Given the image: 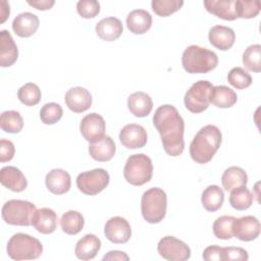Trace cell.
Listing matches in <instances>:
<instances>
[{
  "instance_id": "cell-16",
  "label": "cell",
  "mask_w": 261,
  "mask_h": 261,
  "mask_svg": "<svg viewBox=\"0 0 261 261\" xmlns=\"http://www.w3.org/2000/svg\"><path fill=\"white\" fill-rule=\"evenodd\" d=\"M45 184L51 193L55 195H62L67 193L70 189V175L64 169L55 168L46 174Z\"/></svg>"
},
{
  "instance_id": "cell-26",
  "label": "cell",
  "mask_w": 261,
  "mask_h": 261,
  "mask_svg": "<svg viewBox=\"0 0 261 261\" xmlns=\"http://www.w3.org/2000/svg\"><path fill=\"white\" fill-rule=\"evenodd\" d=\"M126 25L135 35L145 34L152 25V16L147 10L135 9L127 14Z\"/></svg>"
},
{
  "instance_id": "cell-31",
  "label": "cell",
  "mask_w": 261,
  "mask_h": 261,
  "mask_svg": "<svg viewBox=\"0 0 261 261\" xmlns=\"http://www.w3.org/2000/svg\"><path fill=\"white\" fill-rule=\"evenodd\" d=\"M85 219L82 213L75 210H68L62 214L60 218V226L62 230L70 236L77 234L84 227Z\"/></svg>"
},
{
  "instance_id": "cell-7",
  "label": "cell",
  "mask_w": 261,
  "mask_h": 261,
  "mask_svg": "<svg viewBox=\"0 0 261 261\" xmlns=\"http://www.w3.org/2000/svg\"><path fill=\"white\" fill-rule=\"evenodd\" d=\"M37 211L35 204L24 200H9L1 210L3 220L11 225H32L34 215Z\"/></svg>"
},
{
  "instance_id": "cell-8",
  "label": "cell",
  "mask_w": 261,
  "mask_h": 261,
  "mask_svg": "<svg viewBox=\"0 0 261 261\" xmlns=\"http://www.w3.org/2000/svg\"><path fill=\"white\" fill-rule=\"evenodd\" d=\"M213 85L209 81H198L187 91L184 102L186 108L193 113H201L210 104V95Z\"/></svg>"
},
{
  "instance_id": "cell-38",
  "label": "cell",
  "mask_w": 261,
  "mask_h": 261,
  "mask_svg": "<svg viewBox=\"0 0 261 261\" xmlns=\"http://www.w3.org/2000/svg\"><path fill=\"white\" fill-rule=\"evenodd\" d=\"M236 10L238 18H253L260 12L259 0H236Z\"/></svg>"
},
{
  "instance_id": "cell-21",
  "label": "cell",
  "mask_w": 261,
  "mask_h": 261,
  "mask_svg": "<svg viewBox=\"0 0 261 261\" xmlns=\"http://www.w3.org/2000/svg\"><path fill=\"white\" fill-rule=\"evenodd\" d=\"M96 33L98 37L106 42H111L116 39H118L122 32H123V27L121 21L114 17H105L102 18L97 24H96Z\"/></svg>"
},
{
  "instance_id": "cell-10",
  "label": "cell",
  "mask_w": 261,
  "mask_h": 261,
  "mask_svg": "<svg viewBox=\"0 0 261 261\" xmlns=\"http://www.w3.org/2000/svg\"><path fill=\"white\" fill-rule=\"evenodd\" d=\"M157 251L162 258L169 261H186L191 257L190 247L172 236L162 238L158 243Z\"/></svg>"
},
{
  "instance_id": "cell-22",
  "label": "cell",
  "mask_w": 261,
  "mask_h": 261,
  "mask_svg": "<svg viewBox=\"0 0 261 261\" xmlns=\"http://www.w3.org/2000/svg\"><path fill=\"white\" fill-rule=\"evenodd\" d=\"M32 225L41 233H52L57 227V215L54 210L50 208L44 207L37 209Z\"/></svg>"
},
{
  "instance_id": "cell-34",
  "label": "cell",
  "mask_w": 261,
  "mask_h": 261,
  "mask_svg": "<svg viewBox=\"0 0 261 261\" xmlns=\"http://www.w3.org/2000/svg\"><path fill=\"white\" fill-rule=\"evenodd\" d=\"M41 97V90L34 83H27L17 91V98L25 106L37 105L40 102Z\"/></svg>"
},
{
  "instance_id": "cell-28",
  "label": "cell",
  "mask_w": 261,
  "mask_h": 261,
  "mask_svg": "<svg viewBox=\"0 0 261 261\" xmlns=\"http://www.w3.org/2000/svg\"><path fill=\"white\" fill-rule=\"evenodd\" d=\"M248 175L246 171L239 166H230L224 170L221 176V184L225 191H231L236 188L246 186Z\"/></svg>"
},
{
  "instance_id": "cell-41",
  "label": "cell",
  "mask_w": 261,
  "mask_h": 261,
  "mask_svg": "<svg viewBox=\"0 0 261 261\" xmlns=\"http://www.w3.org/2000/svg\"><path fill=\"white\" fill-rule=\"evenodd\" d=\"M76 11L84 18H93L100 12V4L96 0H80Z\"/></svg>"
},
{
  "instance_id": "cell-30",
  "label": "cell",
  "mask_w": 261,
  "mask_h": 261,
  "mask_svg": "<svg viewBox=\"0 0 261 261\" xmlns=\"http://www.w3.org/2000/svg\"><path fill=\"white\" fill-rule=\"evenodd\" d=\"M224 201V193L216 185L208 186L202 193L201 202L203 207L209 212H215L221 208Z\"/></svg>"
},
{
  "instance_id": "cell-17",
  "label": "cell",
  "mask_w": 261,
  "mask_h": 261,
  "mask_svg": "<svg viewBox=\"0 0 261 261\" xmlns=\"http://www.w3.org/2000/svg\"><path fill=\"white\" fill-rule=\"evenodd\" d=\"M209 42L215 48L226 51L232 47L236 40V34L232 29L224 25H214L209 30Z\"/></svg>"
},
{
  "instance_id": "cell-1",
  "label": "cell",
  "mask_w": 261,
  "mask_h": 261,
  "mask_svg": "<svg viewBox=\"0 0 261 261\" xmlns=\"http://www.w3.org/2000/svg\"><path fill=\"white\" fill-rule=\"evenodd\" d=\"M153 123L161 137L164 151L170 156H178L185 149V121L177 109L169 104L161 105L155 111Z\"/></svg>"
},
{
  "instance_id": "cell-43",
  "label": "cell",
  "mask_w": 261,
  "mask_h": 261,
  "mask_svg": "<svg viewBox=\"0 0 261 261\" xmlns=\"http://www.w3.org/2000/svg\"><path fill=\"white\" fill-rule=\"evenodd\" d=\"M15 153V148L14 145L11 141L1 139L0 141V161L6 162L9 161L13 158Z\"/></svg>"
},
{
  "instance_id": "cell-18",
  "label": "cell",
  "mask_w": 261,
  "mask_h": 261,
  "mask_svg": "<svg viewBox=\"0 0 261 261\" xmlns=\"http://www.w3.org/2000/svg\"><path fill=\"white\" fill-rule=\"evenodd\" d=\"M1 184L12 192H22L28 187L23 173L15 166H5L0 170Z\"/></svg>"
},
{
  "instance_id": "cell-13",
  "label": "cell",
  "mask_w": 261,
  "mask_h": 261,
  "mask_svg": "<svg viewBox=\"0 0 261 261\" xmlns=\"http://www.w3.org/2000/svg\"><path fill=\"white\" fill-rule=\"evenodd\" d=\"M104 233L111 243L124 244L132 236V228L125 218L114 216L107 220L104 226Z\"/></svg>"
},
{
  "instance_id": "cell-47",
  "label": "cell",
  "mask_w": 261,
  "mask_h": 261,
  "mask_svg": "<svg viewBox=\"0 0 261 261\" xmlns=\"http://www.w3.org/2000/svg\"><path fill=\"white\" fill-rule=\"evenodd\" d=\"M10 9H9V4L6 1H1V10H0V22L3 23L7 17L9 16Z\"/></svg>"
},
{
  "instance_id": "cell-5",
  "label": "cell",
  "mask_w": 261,
  "mask_h": 261,
  "mask_svg": "<svg viewBox=\"0 0 261 261\" xmlns=\"http://www.w3.org/2000/svg\"><path fill=\"white\" fill-rule=\"evenodd\" d=\"M167 197L160 188H151L144 192L141 200V211L149 223H158L165 217Z\"/></svg>"
},
{
  "instance_id": "cell-9",
  "label": "cell",
  "mask_w": 261,
  "mask_h": 261,
  "mask_svg": "<svg viewBox=\"0 0 261 261\" xmlns=\"http://www.w3.org/2000/svg\"><path fill=\"white\" fill-rule=\"evenodd\" d=\"M109 173L103 168L82 172L76 177V187L85 195L95 196L102 192L109 184Z\"/></svg>"
},
{
  "instance_id": "cell-44",
  "label": "cell",
  "mask_w": 261,
  "mask_h": 261,
  "mask_svg": "<svg viewBox=\"0 0 261 261\" xmlns=\"http://www.w3.org/2000/svg\"><path fill=\"white\" fill-rule=\"evenodd\" d=\"M203 259L206 261H223L222 248L219 246H209L203 252Z\"/></svg>"
},
{
  "instance_id": "cell-45",
  "label": "cell",
  "mask_w": 261,
  "mask_h": 261,
  "mask_svg": "<svg viewBox=\"0 0 261 261\" xmlns=\"http://www.w3.org/2000/svg\"><path fill=\"white\" fill-rule=\"evenodd\" d=\"M28 4L35 7L38 10H48L50 9L54 4V0H28Z\"/></svg>"
},
{
  "instance_id": "cell-4",
  "label": "cell",
  "mask_w": 261,
  "mask_h": 261,
  "mask_svg": "<svg viewBox=\"0 0 261 261\" xmlns=\"http://www.w3.org/2000/svg\"><path fill=\"white\" fill-rule=\"evenodd\" d=\"M6 250L8 256L13 260H33L41 256L43 246L38 239L17 232L9 239Z\"/></svg>"
},
{
  "instance_id": "cell-29",
  "label": "cell",
  "mask_w": 261,
  "mask_h": 261,
  "mask_svg": "<svg viewBox=\"0 0 261 261\" xmlns=\"http://www.w3.org/2000/svg\"><path fill=\"white\" fill-rule=\"evenodd\" d=\"M236 92L226 86L213 87L210 95V103L219 108H229L237 103Z\"/></svg>"
},
{
  "instance_id": "cell-14",
  "label": "cell",
  "mask_w": 261,
  "mask_h": 261,
  "mask_svg": "<svg viewBox=\"0 0 261 261\" xmlns=\"http://www.w3.org/2000/svg\"><path fill=\"white\" fill-rule=\"evenodd\" d=\"M147 139L146 129L137 123L124 125L119 133V141L127 149L143 148L147 144Z\"/></svg>"
},
{
  "instance_id": "cell-19",
  "label": "cell",
  "mask_w": 261,
  "mask_h": 261,
  "mask_svg": "<svg viewBox=\"0 0 261 261\" xmlns=\"http://www.w3.org/2000/svg\"><path fill=\"white\" fill-rule=\"evenodd\" d=\"M39 17L32 12L19 13L12 21L13 32L20 38H29L39 28Z\"/></svg>"
},
{
  "instance_id": "cell-40",
  "label": "cell",
  "mask_w": 261,
  "mask_h": 261,
  "mask_svg": "<svg viewBox=\"0 0 261 261\" xmlns=\"http://www.w3.org/2000/svg\"><path fill=\"white\" fill-rule=\"evenodd\" d=\"M63 110L57 103H46L40 111V118L45 124H54L62 117Z\"/></svg>"
},
{
  "instance_id": "cell-33",
  "label": "cell",
  "mask_w": 261,
  "mask_h": 261,
  "mask_svg": "<svg viewBox=\"0 0 261 261\" xmlns=\"http://www.w3.org/2000/svg\"><path fill=\"white\" fill-rule=\"evenodd\" d=\"M0 125L2 130L10 134H17L23 127V119L19 112L8 110L1 113Z\"/></svg>"
},
{
  "instance_id": "cell-25",
  "label": "cell",
  "mask_w": 261,
  "mask_h": 261,
  "mask_svg": "<svg viewBox=\"0 0 261 261\" xmlns=\"http://www.w3.org/2000/svg\"><path fill=\"white\" fill-rule=\"evenodd\" d=\"M114 141L109 136H104L101 140L91 143L89 146V153L91 157L99 162H106L113 158L115 154Z\"/></svg>"
},
{
  "instance_id": "cell-37",
  "label": "cell",
  "mask_w": 261,
  "mask_h": 261,
  "mask_svg": "<svg viewBox=\"0 0 261 261\" xmlns=\"http://www.w3.org/2000/svg\"><path fill=\"white\" fill-rule=\"evenodd\" d=\"M184 5L182 0H153L151 6L153 11L159 16H169L179 10Z\"/></svg>"
},
{
  "instance_id": "cell-35",
  "label": "cell",
  "mask_w": 261,
  "mask_h": 261,
  "mask_svg": "<svg viewBox=\"0 0 261 261\" xmlns=\"http://www.w3.org/2000/svg\"><path fill=\"white\" fill-rule=\"evenodd\" d=\"M243 63L245 67L254 72L261 71V45L249 46L243 53Z\"/></svg>"
},
{
  "instance_id": "cell-20",
  "label": "cell",
  "mask_w": 261,
  "mask_h": 261,
  "mask_svg": "<svg viewBox=\"0 0 261 261\" xmlns=\"http://www.w3.org/2000/svg\"><path fill=\"white\" fill-rule=\"evenodd\" d=\"M18 57V49L10 33L6 30L0 32V65L11 66Z\"/></svg>"
},
{
  "instance_id": "cell-32",
  "label": "cell",
  "mask_w": 261,
  "mask_h": 261,
  "mask_svg": "<svg viewBox=\"0 0 261 261\" xmlns=\"http://www.w3.org/2000/svg\"><path fill=\"white\" fill-rule=\"evenodd\" d=\"M253 198L254 197L249 189H247L246 186H242L230 191L229 204L237 210H246L251 207Z\"/></svg>"
},
{
  "instance_id": "cell-24",
  "label": "cell",
  "mask_w": 261,
  "mask_h": 261,
  "mask_svg": "<svg viewBox=\"0 0 261 261\" xmlns=\"http://www.w3.org/2000/svg\"><path fill=\"white\" fill-rule=\"evenodd\" d=\"M100 249V239L95 234L88 233L77 241L74 248V254L81 260H91L96 257Z\"/></svg>"
},
{
  "instance_id": "cell-11",
  "label": "cell",
  "mask_w": 261,
  "mask_h": 261,
  "mask_svg": "<svg viewBox=\"0 0 261 261\" xmlns=\"http://www.w3.org/2000/svg\"><path fill=\"white\" fill-rule=\"evenodd\" d=\"M260 222L252 215L234 218L232 222V236L243 242H251L259 237Z\"/></svg>"
},
{
  "instance_id": "cell-12",
  "label": "cell",
  "mask_w": 261,
  "mask_h": 261,
  "mask_svg": "<svg viewBox=\"0 0 261 261\" xmlns=\"http://www.w3.org/2000/svg\"><path fill=\"white\" fill-rule=\"evenodd\" d=\"M80 130L86 141L95 143L105 136V120L98 113L87 114L81 121Z\"/></svg>"
},
{
  "instance_id": "cell-2",
  "label": "cell",
  "mask_w": 261,
  "mask_h": 261,
  "mask_svg": "<svg viewBox=\"0 0 261 261\" xmlns=\"http://www.w3.org/2000/svg\"><path fill=\"white\" fill-rule=\"evenodd\" d=\"M221 139V132L216 125L207 124L203 126L190 144L192 159L199 164L208 163L219 149Z\"/></svg>"
},
{
  "instance_id": "cell-27",
  "label": "cell",
  "mask_w": 261,
  "mask_h": 261,
  "mask_svg": "<svg viewBox=\"0 0 261 261\" xmlns=\"http://www.w3.org/2000/svg\"><path fill=\"white\" fill-rule=\"evenodd\" d=\"M127 107L130 113L135 116L145 117L152 111L153 101L147 93L136 92L128 96Z\"/></svg>"
},
{
  "instance_id": "cell-6",
  "label": "cell",
  "mask_w": 261,
  "mask_h": 261,
  "mask_svg": "<svg viewBox=\"0 0 261 261\" xmlns=\"http://www.w3.org/2000/svg\"><path fill=\"white\" fill-rule=\"evenodd\" d=\"M125 180L133 186H143L150 181L153 175V164L150 157L145 154L130 155L124 165Z\"/></svg>"
},
{
  "instance_id": "cell-3",
  "label": "cell",
  "mask_w": 261,
  "mask_h": 261,
  "mask_svg": "<svg viewBox=\"0 0 261 261\" xmlns=\"http://www.w3.org/2000/svg\"><path fill=\"white\" fill-rule=\"evenodd\" d=\"M181 64L189 73H207L217 66L218 57L207 48L191 45L182 53Z\"/></svg>"
},
{
  "instance_id": "cell-23",
  "label": "cell",
  "mask_w": 261,
  "mask_h": 261,
  "mask_svg": "<svg viewBox=\"0 0 261 261\" xmlns=\"http://www.w3.org/2000/svg\"><path fill=\"white\" fill-rule=\"evenodd\" d=\"M206 10L224 20H234L238 18L236 10V0H205Z\"/></svg>"
},
{
  "instance_id": "cell-15",
  "label": "cell",
  "mask_w": 261,
  "mask_h": 261,
  "mask_svg": "<svg viewBox=\"0 0 261 261\" xmlns=\"http://www.w3.org/2000/svg\"><path fill=\"white\" fill-rule=\"evenodd\" d=\"M66 106L74 113H82L88 110L92 105V96L90 92L82 87L69 89L64 97Z\"/></svg>"
},
{
  "instance_id": "cell-39",
  "label": "cell",
  "mask_w": 261,
  "mask_h": 261,
  "mask_svg": "<svg viewBox=\"0 0 261 261\" xmlns=\"http://www.w3.org/2000/svg\"><path fill=\"white\" fill-rule=\"evenodd\" d=\"M228 83L238 90H243L251 86L252 76L242 67H233L227 74Z\"/></svg>"
},
{
  "instance_id": "cell-46",
  "label": "cell",
  "mask_w": 261,
  "mask_h": 261,
  "mask_svg": "<svg viewBox=\"0 0 261 261\" xmlns=\"http://www.w3.org/2000/svg\"><path fill=\"white\" fill-rule=\"evenodd\" d=\"M129 259V257L124 253V252H121V251H109L104 257H103V260L106 261V260H125L127 261Z\"/></svg>"
},
{
  "instance_id": "cell-42",
  "label": "cell",
  "mask_w": 261,
  "mask_h": 261,
  "mask_svg": "<svg viewBox=\"0 0 261 261\" xmlns=\"http://www.w3.org/2000/svg\"><path fill=\"white\" fill-rule=\"evenodd\" d=\"M249 259L248 252L240 247H224L222 248L223 261H247Z\"/></svg>"
},
{
  "instance_id": "cell-36",
  "label": "cell",
  "mask_w": 261,
  "mask_h": 261,
  "mask_svg": "<svg viewBox=\"0 0 261 261\" xmlns=\"http://www.w3.org/2000/svg\"><path fill=\"white\" fill-rule=\"evenodd\" d=\"M233 216L223 215L218 217L213 223V233L217 239L229 240L232 238Z\"/></svg>"
}]
</instances>
